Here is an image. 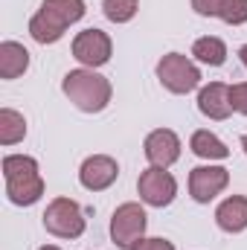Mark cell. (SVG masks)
<instances>
[{
	"label": "cell",
	"instance_id": "18",
	"mask_svg": "<svg viewBox=\"0 0 247 250\" xmlns=\"http://www.w3.org/2000/svg\"><path fill=\"white\" fill-rule=\"evenodd\" d=\"M26 137V120L12 111V108H3L0 111V143L3 146H15Z\"/></svg>",
	"mask_w": 247,
	"mask_h": 250
},
{
	"label": "cell",
	"instance_id": "21",
	"mask_svg": "<svg viewBox=\"0 0 247 250\" xmlns=\"http://www.w3.org/2000/svg\"><path fill=\"white\" fill-rule=\"evenodd\" d=\"M131 250H175V245L166 239H140Z\"/></svg>",
	"mask_w": 247,
	"mask_h": 250
},
{
	"label": "cell",
	"instance_id": "8",
	"mask_svg": "<svg viewBox=\"0 0 247 250\" xmlns=\"http://www.w3.org/2000/svg\"><path fill=\"white\" fill-rule=\"evenodd\" d=\"M111 50H114V44H111L108 32H102V29H84V32H79L73 38V56H76V62H82L90 70L111 62Z\"/></svg>",
	"mask_w": 247,
	"mask_h": 250
},
{
	"label": "cell",
	"instance_id": "4",
	"mask_svg": "<svg viewBox=\"0 0 247 250\" xmlns=\"http://www.w3.org/2000/svg\"><path fill=\"white\" fill-rule=\"evenodd\" d=\"M41 218H44L47 233H53L56 239H79L84 233V212L73 198L50 201V207Z\"/></svg>",
	"mask_w": 247,
	"mask_h": 250
},
{
	"label": "cell",
	"instance_id": "12",
	"mask_svg": "<svg viewBox=\"0 0 247 250\" xmlns=\"http://www.w3.org/2000/svg\"><path fill=\"white\" fill-rule=\"evenodd\" d=\"M198 111L209 120H227L233 114L230 105V87L224 82H209L206 87H201L198 93Z\"/></svg>",
	"mask_w": 247,
	"mask_h": 250
},
{
	"label": "cell",
	"instance_id": "14",
	"mask_svg": "<svg viewBox=\"0 0 247 250\" xmlns=\"http://www.w3.org/2000/svg\"><path fill=\"white\" fill-rule=\"evenodd\" d=\"M215 221L224 233H242L247 230V198L245 195H233L227 201L218 204L215 209Z\"/></svg>",
	"mask_w": 247,
	"mask_h": 250
},
{
	"label": "cell",
	"instance_id": "6",
	"mask_svg": "<svg viewBox=\"0 0 247 250\" xmlns=\"http://www.w3.org/2000/svg\"><path fill=\"white\" fill-rule=\"evenodd\" d=\"M145 218H148L145 209L140 204H134V201L117 207V212L111 218V239H114V245L120 250H131L145 233V224H148Z\"/></svg>",
	"mask_w": 247,
	"mask_h": 250
},
{
	"label": "cell",
	"instance_id": "13",
	"mask_svg": "<svg viewBox=\"0 0 247 250\" xmlns=\"http://www.w3.org/2000/svg\"><path fill=\"white\" fill-rule=\"evenodd\" d=\"M192 9L204 18H221L224 23H247V0H192Z\"/></svg>",
	"mask_w": 247,
	"mask_h": 250
},
{
	"label": "cell",
	"instance_id": "7",
	"mask_svg": "<svg viewBox=\"0 0 247 250\" xmlns=\"http://www.w3.org/2000/svg\"><path fill=\"white\" fill-rule=\"evenodd\" d=\"M137 192H140L143 204H148V207H169L175 201V195H178V181L166 169L151 166V169H145L140 175Z\"/></svg>",
	"mask_w": 247,
	"mask_h": 250
},
{
	"label": "cell",
	"instance_id": "15",
	"mask_svg": "<svg viewBox=\"0 0 247 250\" xmlns=\"http://www.w3.org/2000/svg\"><path fill=\"white\" fill-rule=\"evenodd\" d=\"M29 67V53L18 41H3L0 44V79H18Z\"/></svg>",
	"mask_w": 247,
	"mask_h": 250
},
{
	"label": "cell",
	"instance_id": "22",
	"mask_svg": "<svg viewBox=\"0 0 247 250\" xmlns=\"http://www.w3.org/2000/svg\"><path fill=\"white\" fill-rule=\"evenodd\" d=\"M239 56H242V64H245V67H247V44H245V47H242V50H239Z\"/></svg>",
	"mask_w": 247,
	"mask_h": 250
},
{
	"label": "cell",
	"instance_id": "9",
	"mask_svg": "<svg viewBox=\"0 0 247 250\" xmlns=\"http://www.w3.org/2000/svg\"><path fill=\"white\" fill-rule=\"evenodd\" d=\"M230 184V172L224 166H198L189 172V195L198 204H209Z\"/></svg>",
	"mask_w": 247,
	"mask_h": 250
},
{
	"label": "cell",
	"instance_id": "23",
	"mask_svg": "<svg viewBox=\"0 0 247 250\" xmlns=\"http://www.w3.org/2000/svg\"><path fill=\"white\" fill-rule=\"evenodd\" d=\"M242 148H245V154H247V134L242 137Z\"/></svg>",
	"mask_w": 247,
	"mask_h": 250
},
{
	"label": "cell",
	"instance_id": "17",
	"mask_svg": "<svg viewBox=\"0 0 247 250\" xmlns=\"http://www.w3.org/2000/svg\"><path fill=\"white\" fill-rule=\"evenodd\" d=\"M192 56L201 64H209V67H221L227 62V44L215 35H206V38H198L192 44Z\"/></svg>",
	"mask_w": 247,
	"mask_h": 250
},
{
	"label": "cell",
	"instance_id": "11",
	"mask_svg": "<svg viewBox=\"0 0 247 250\" xmlns=\"http://www.w3.org/2000/svg\"><path fill=\"white\" fill-rule=\"evenodd\" d=\"M117 178H120V166H117V160L108 157V154H93V157H87V160L82 163V169H79L82 187L90 189V192L108 189Z\"/></svg>",
	"mask_w": 247,
	"mask_h": 250
},
{
	"label": "cell",
	"instance_id": "16",
	"mask_svg": "<svg viewBox=\"0 0 247 250\" xmlns=\"http://www.w3.org/2000/svg\"><path fill=\"white\" fill-rule=\"evenodd\" d=\"M189 148L198 157H204V160H224V157H230V148L209 131H195L192 140H189Z\"/></svg>",
	"mask_w": 247,
	"mask_h": 250
},
{
	"label": "cell",
	"instance_id": "1",
	"mask_svg": "<svg viewBox=\"0 0 247 250\" xmlns=\"http://www.w3.org/2000/svg\"><path fill=\"white\" fill-rule=\"evenodd\" d=\"M84 0H44L41 12L29 21V35L38 44H56L62 41L70 23L84 18Z\"/></svg>",
	"mask_w": 247,
	"mask_h": 250
},
{
	"label": "cell",
	"instance_id": "5",
	"mask_svg": "<svg viewBox=\"0 0 247 250\" xmlns=\"http://www.w3.org/2000/svg\"><path fill=\"white\" fill-rule=\"evenodd\" d=\"M157 79L169 93H189L201 84V70L181 53H169L157 64Z\"/></svg>",
	"mask_w": 247,
	"mask_h": 250
},
{
	"label": "cell",
	"instance_id": "24",
	"mask_svg": "<svg viewBox=\"0 0 247 250\" xmlns=\"http://www.w3.org/2000/svg\"><path fill=\"white\" fill-rule=\"evenodd\" d=\"M41 250H62V248H56V245H47V248H41Z\"/></svg>",
	"mask_w": 247,
	"mask_h": 250
},
{
	"label": "cell",
	"instance_id": "3",
	"mask_svg": "<svg viewBox=\"0 0 247 250\" xmlns=\"http://www.w3.org/2000/svg\"><path fill=\"white\" fill-rule=\"evenodd\" d=\"M3 178H6V195L18 207H32L44 195V181L38 175L35 157L26 154H9L3 157Z\"/></svg>",
	"mask_w": 247,
	"mask_h": 250
},
{
	"label": "cell",
	"instance_id": "10",
	"mask_svg": "<svg viewBox=\"0 0 247 250\" xmlns=\"http://www.w3.org/2000/svg\"><path fill=\"white\" fill-rule=\"evenodd\" d=\"M143 151H145V160L157 169H169L172 163H178L181 157V137L169 128H157L145 137L143 143Z\"/></svg>",
	"mask_w": 247,
	"mask_h": 250
},
{
	"label": "cell",
	"instance_id": "20",
	"mask_svg": "<svg viewBox=\"0 0 247 250\" xmlns=\"http://www.w3.org/2000/svg\"><path fill=\"white\" fill-rule=\"evenodd\" d=\"M230 105H233V111L247 117V82H239L230 87Z\"/></svg>",
	"mask_w": 247,
	"mask_h": 250
},
{
	"label": "cell",
	"instance_id": "2",
	"mask_svg": "<svg viewBox=\"0 0 247 250\" xmlns=\"http://www.w3.org/2000/svg\"><path fill=\"white\" fill-rule=\"evenodd\" d=\"M64 96L84 114H99L108 108L111 102V82L99 73H93L90 67L84 70H70L62 82Z\"/></svg>",
	"mask_w": 247,
	"mask_h": 250
},
{
	"label": "cell",
	"instance_id": "19",
	"mask_svg": "<svg viewBox=\"0 0 247 250\" xmlns=\"http://www.w3.org/2000/svg\"><path fill=\"white\" fill-rule=\"evenodd\" d=\"M102 9H105V18H108V21H114V23H128V21L137 15L140 3H137V0H105Z\"/></svg>",
	"mask_w": 247,
	"mask_h": 250
}]
</instances>
